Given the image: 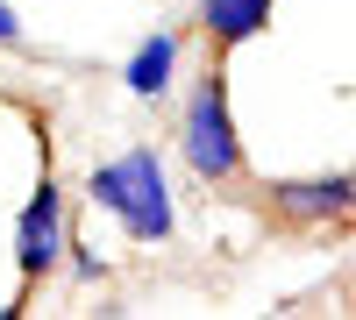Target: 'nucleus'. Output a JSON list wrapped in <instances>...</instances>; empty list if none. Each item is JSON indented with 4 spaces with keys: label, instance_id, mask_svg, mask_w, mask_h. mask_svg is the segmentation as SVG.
<instances>
[{
    "label": "nucleus",
    "instance_id": "nucleus-1",
    "mask_svg": "<svg viewBox=\"0 0 356 320\" xmlns=\"http://www.w3.org/2000/svg\"><path fill=\"white\" fill-rule=\"evenodd\" d=\"M178 150H186V164H193V178H200V185H214V192H235V185H250V150H243V135H235V107H228L221 57L200 71V85L186 93Z\"/></svg>",
    "mask_w": 356,
    "mask_h": 320
},
{
    "label": "nucleus",
    "instance_id": "nucleus-2",
    "mask_svg": "<svg viewBox=\"0 0 356 320\" xmlns=\"http://www.w3.org/2000/svg\"><path fill=\"white\" fill-rule=\"evenodd\" d=\"M93 207H107L136 242H164L171 235V192H164V164L150 150H129L93 171Z\"/></svg>",
    "mask_w": 356,
    "mask_h": 320
},
{
    "label": "nucleus",
    "instance_id": "nucleus-3",
    "mask_svg": "<svg viewBox=\"0 0 356 320\" xmlns=\"http://www.w3.org/2000/svg\"><path fill=\"white\" fill-rule=\"evenodd\" d=\"M72 242H65V192H57V171L43 164V178H36V192H29V207H22V221H15V271H22V299L8 306V313H22L29 306V292L57 271V256H65Z\"/></svg>",
    "mask_w": 356,
    "mask_h": 320
},
{
    "label": "nucleus",
    "instance_id": "nucleus-4",
    "mask_svg": "<svg viewBox=\"0 0 356 320\" xmlns=\"http://www.w3.org/2000/svg\"><path fill=\"white\" fill-rule=\"evenodd\" d=\"M264 207H271L285 228H300V235L342 228V221H356V171H328V178H278V185H264Z\"/></svg>",
    "mask_w": 356,
    "mask_h": 320
},
{
    "label": "nucleus",
    "instance_id": "nucleus-5",
    "mask_svg": "<svg viewBox=\"0 0 356 320\" xmlns=\"http://www.w3.org/2000/svg\"><path fill=\"white\" fill-rule=\"evenodd\" d=\"M271 8H278V0H200V36H207V50H214V57L243 50L250 36L271 28Z\"/></svg>",
    "mask_w": 356,
    "mask_h": 320
},
{
    "label": "nucleus",
    "instance_id": "nucleus-6",
    "mask_svg": "<svg viewBox=\"0 0 356 320\" xmlns=\"http://www.w3.org/2000/svg\"><path fill=\"white\" fill-rule=\"evenodd\" d=\"M171 71H178V36H150V43L129 57V93L157 100L164 85H171Z\"/></svg>",
    "mask_w": 356,
    "mask_h": 320
},
{
    "label": "nucleus",
    "instance_id": "nucleus-7",
    "mask_svg": "<svg viewBox=\"0 0 356 320\" xmlns=\"http://www.w3.org/2000/svg\"><path fill=\"white\" fill-rule=\"evenodd\" d=\"M0 50H22V22H15L8 0H0Z\"/></svg>",
    "mask_w": 356,
    "mask_h": 320
}]
</instances>
